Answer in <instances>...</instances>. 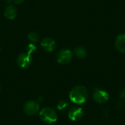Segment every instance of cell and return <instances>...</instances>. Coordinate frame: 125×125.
<instances>
[{"instance_id": "7a4b0ae2", "label": "cell", "mask_w": 125, "mask_h": 125, "mask_svg": "<svg viewBox=\"0 0 125 125\" xmlns=\"http://www.w3.org/2000/svg\"><path fill=\"white\" fill-rule=\"evenodd\" d=\"M40 117L41 120L47 124L55 123L58 119L56 111L51 108H44L40 111Z\"/></svg>"}, {"instance_id": "5b68a950", "label": "cell", "mask_w": 125, "mask_h": 125, "mask_svg": "<svg viewBox=\"0 0 125 125\" xmlns=\"http://www.w3.org/2000/svg\"><path fill=\"white\" fill-rule=\"evenodd\" d=\"M31 63H32L31 56L30 54L27 53H21L17 59V64L22 69L29 68L31 66Z\"/></svg>"}, {"instance_id": "8fae6325", "label": "cell", "mask_w": 125, "mask_h": 125, "mask_svg": "<svg viewBox=\"0 0 125 125\" xmlns=\"http://www.w3.org/2000/svg\"><path fill=\"white\" fill-rule=\"evenodd\" d=\"M74 53L78 58L84 59L87 56V50L83 46H78L75 48Z\"/></svg>"}, {"instance_id": "6da1fadb", "label": "cell", "mask_w": 125, "mask_h": 125, "mask_svg": "<svg viewBox=\"0 0 125 125\" xmlns=\"http://www.w3.org/2000/svg\"><path fill=\"white\" fill-rule=\"evenodd\" d=\"M69 97L73 103L75 104H83L88 99L89 91L84 86L78 85L71 89Z\"/></svg>"}, {"instance_id": "ba28073f", "label": "cell", "mask_w": 125, "mask_h": 125, "mask_svg": "<svg viewBox=\"0 0 125 125\" xmlns=\"http://www.w3.org/2000/svg\"><path fill=\"white\" fill-rule=\"evenodd\" d=\"M41 46L45 51L52 52L56 48V43L53 39H52L51 37H45L42 40Z\"/></svg>"}, {"instance_id": "ac0fdd59", "label": "cell", "mask_w": 125, "mask_h": 125, "mask_svg": "<svg viewBox=\"0 0 125 125\" xmlns=\"http://www.w3.org/2000/svg\"><path fill=\"white\" fill-rule=\"evenodd\" d=\"M0 51H1V48H0Z\"/></svg>"}, {"instance_id": "5bb4252c", "label": "cell", "mask_w": 125, "mask_h": 125, "mask_svg": "<svg viewBox=\"0 0 125 125\" xmlns=\"http://www.w3.org/2000/svg\"><path fill=\"white\" fill-rule=\"evenodd\" d=\"M35 50H36V46L34 45H33V44L28 45V46H27V53H29V54L31 55V53L34 51H35Z\"/></svg>"}, {"instance_id": "52a82bcc", "label": "cell", "mask_w": 125, "mask_h": 125, "mask_svg": "<svg viewBox=\"0 0 125 125\" xmlns=\"http://www.w3.org/2000/svg\"><path fill=\"white\" fill-rule=\"evenodd\" d=\"M83 114V111L82 108L79 107H73L72 108L70 109L68 112V117L70 120L73 122L79 121Z\"/></svg>"}, {"instance_id": "9a60e30c", "label": "cell", "mask_w": 125, "mask_h": 125, "mask_svg": "<svg viewBox=\"0 0 125 125\" xmlns=\"http://www.w3.org/2000/svg\"><path fill=\"white\" fill-rule=\"evenodd\" d=\"M119 97L122 100H125V89L121 91V92L119 93Z\"/></svg>"}, {"instance_id": "3957f363", "label": "cell", "mask_w": 125, "mask_h": 125, "mask_svg": "<svg viewBox=\"0 0 125 125\" xmlns=\"http://www.w3.org/2000/svg\"><path fill=\"white\" fill-rule=\"evenodd\" d=\"M73 59V53L70 49L64 48L60 50L56 54L57 62L61 64H67Z\"/></svg>"}, {"instance_id": "8992f818", "label": "cell", "mask_w": 125, "mask_h": 125, "mask_svg": "<svg viewBox=\"0 0 125 125\" xmlns=\"http://www.w3.org/2000/svg\"><path fill=\"white\" fill-rule=\"evenodd\" d=\"M93 99L95 102L102 104L106 103L109 99L108 93L101 89H96L93 93Z\"/></svg>"}, {"instance_id": "e0dca14e", "label": "cell", "mask_w": 125, "mask_h": 125, "mask_svg": "<svg viewBox=\"0 0 125 125\" xmlns=\"http://www.w3.org/2000/svg\"><path fill=\"white\" fill-rule=\"evenodd\" d=\"M0 90H1V86H0Z\"/></svg>"}, {"instance_id": "30bf717a", "label": "cell", "mask_w": 125, "mask_h": 125, "mask_svg": "<svg viewBox=\"0 0 125 125\" xmlns=\"http://www.w3.org/2000/svg\"><path fill=\"white\" fill-rule=\"evenodd\" d=\"M17 15V10L14 6L9 5L4 10V16L10 20L14 19Z\"/></svg>"}, {"instance_id": "2e32d148", "label": "cell", "mask_w": 125, "mask_h": 125, "mask_svg": "<svg viewBox=\"0 0 125 125\" xmlns=\"http://www.w3.org/2000/svg\"><path fill=\"white\" fill-rule=\"evenodd\" d=\"M15 4H21L23 3L25 0H12Z\"/></svg>"}, {"instance_id": "7c38bea8", "label": "cell", "mask_w": 125, "mask_h": 125, "mask_svg": "<svg viewBox=\"0 0 125 125\" xmlns=\"http://www.w3.org/2000/svg\"><path fill=\"white\" fill-rule=\"evenodd\" d=\"M28 39L31 42H37L39 40V39H40V36H39V34L37 32L32 31V32H30L28 34Z\"/></svg>"}, {"instance_id": "4fadbf2b", "label": "cell", "mask_w": 125, "mask_h": 125, "mask_svg": "<svg viewBox=\"0 0 125 125\" xmlns=\"http://www.w3.org/2000/svg\"><path fill=\"white\" fill-rule=\"evenodd\" d=\"M67 107H68V103L65 100H61L59 102L57 105V108L59 110H64Z\"/></svg>"}, {"instance_id": "9c48e42d", "label": "cell", "mask_w": 125, "mask_h": 125, "mask_svg": "<svg viewBox=\"0 0 125 125\" xmlns=\"http://www.w3.org/2000/svg\"><path fill=\"white\" fill-rule=\"evenodd\" d=\"M115 47L119 52L125 53V33L119 34L116 37L115 40Z\"/></svg>"}, {"instance_id": "277c9868", "label": "cell", "mask_w": 125, "mask_h": 125, "mask_svg": "<svg viewBox=\"0 0 125 125\" xmlns=\"http://www.w3.org/2000/svg\"><path fill=\"white\" fill-rule=\"evenodd\" d=\"M24 112L29 116L36 115L40 110V105L37 101L29 100L23 105Z\"/></svg>"}]
</instances>
